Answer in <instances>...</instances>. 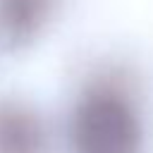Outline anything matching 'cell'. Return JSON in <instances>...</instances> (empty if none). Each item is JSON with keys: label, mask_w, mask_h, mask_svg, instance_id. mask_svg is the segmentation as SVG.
<instances>
[{"label": "cell", "mask_w": 153, "mask_h": 153, "mask_svg": "<svg viewBox=\"0 0 153 153\" xmlns=\"http://www.w3.org/2000/svg\"><path fill=\"white\" fill-rule=\"evenodd\" d=\"M141 141V117L124 88L93 81L81 91L69 115L74 153H139Z\"/></svg>", "instance_id": "6da1fadb"}, {"label": "cell", "mask_w": 153, "mask_h": 153, "mask_svg": "<svg viewBox=\"0 0 153 153\" xmlns=\"http://www.w3.org/2000/svg\"><path fill=\"white\" fill-rule=\"evenodd\" d=\"M50 131L43 115L19 98H0V153H48Z\"/></svg>", "instance_id": "7a4b0ae2"}, {"label": "cell", "mask_w": 153, "mask_h": 153, "mask_svg": "<svg viewBox=\"0 0 153 153\" xmlns=\"http://www.w3.org/2000/svg\"><path fill=\"white\" fill-rule=\"evenodd\" d=\"M57 0H0V48L17 50L31 43L50 22Z\"/></svg>", "instance_id": "3957f363"}]
</instances>
